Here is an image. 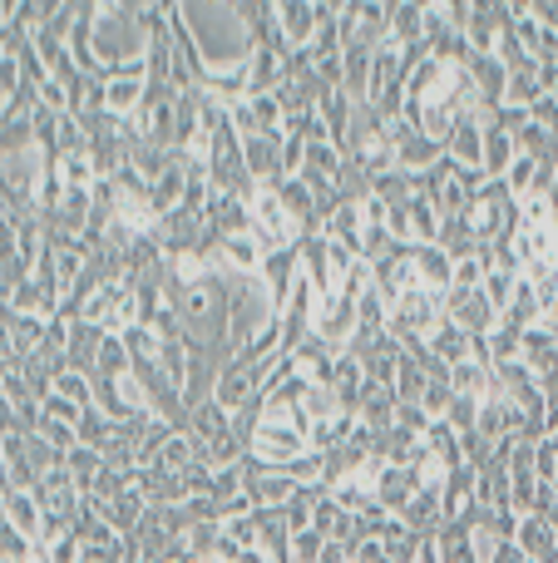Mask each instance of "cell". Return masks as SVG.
<instances>
[{
	"instance_id": "9c48e42d",
	"label": "cell",
	"mask_w": 558,
	"mask_h": 563,
	"mask_svg": "<svg viewBox=\"0 0 558 563\" xmlns=\"http://www.w3.org/2000/svg\"><path fill=\"white\" fill-rule=\"evenodd\" d=\"M104 465H109V460H104V450H99V445H85V440H79V445L65 455V470H69V475H75V485H79V489H85L89 479H94Z\"/></svg>"
},
{
	"instance_id": "3957f363",
	"label": "cell",
	"mask_w": 558,
	"mask_h": 563,
	"mask_svg": "<svg viewBox=\"0 0 558 563\" xmlns=\"http://www.w3.org/2000/svg\"><path fill=\"white\" fill-rule=\"evenodd\" d=\"M371 495H376V505H381V509L401 515V509L411 505L415 495H421V479H415V470H411V465H386L381 475H376Z\"/></svg>"
},
{
	"instance_id": "7c38bea8",
	"label": "cell",
	"mask_w": 558,
	"mask_h": 563,
	"mask_svg": "<svg viewBox=\"0 0 558 563\" xmlns=\"http://www.w3.org/2000/svg\"><path fill=\"white\" fill-rule=\"evenodd\" d=\"M40 435L49 440V445L59 450V455H69V450L79 445V426H69V420H55V416H40Z\"/></svg>"
},
{
	"instance_id": "277c9868",
	"label": "cell",
	"mask_w": 558,
	"mask_h": 563,
	"mask_svg": "<svg viewBox=\"0 0 558 563\" xmlns=\"http://www.w3.org/2000/svg\"><path fill=\"white\" fill-rule=\"evenodd\" d=\"M514 549H520L529 563H554L558 554V529L544 515H520V534H514Z\"/></svg>"
},
{
	"instance_id": "6da1fadb",
	"label": "cell",
	"mask_w": 558,
	"mask_h": 563,
	"mask_svg": "<svg viewBox=\"0 0 558 563\" xmlns=\"http://www.w3.org/2000/svg\"><path fill=\"white\" fill-rule=\"evenodd\" d=\"M306 430L302 426H292V420H263L257 426V435H253V445H247V455L257 460V465H292V460H302L306 455Z\"/></svg>"
},
{
	"instance_id": "8992f818",
	"label": "cell",
	"mask_w": 558,
	"mask_h": 563,
	"mask_svg": "<svg viewBox=\"0 0 558 563\" xmlns=\"http://www.w3.org/2000/svg\"><path fill=\"white\" fill-rule=\"evenodd\" d=\"M395 519H401L405 529H415V534H435V529L445 525V495L440 489H421Z\"/></svg>"
},
{
	"instance_id": "5bb4252c",
	"label": "cell",
	"mask_w": 558,
	"mask_h": 563,
	"mask_svg": "<svg viewBox=\"0 0 558 563\" xmlns=\"http://www.w3.org/2000/svg\"><path fill=\"white\" fill-rule=\"evenodd\" d=\"M326 549V534L322 529H297L292 534V563H316Z\"/></svg>"
},
{
	"instance_id": "2e32d148",
	"label": "cell",
	"mask_w": 558,
	"mask_h": 563,
	"mask_svg": "<svg viewBox=\"0 0 558 563\" xmlns=\"http://www.w3.org/2000/svg\"><path fill=\"white\" fill-rule=\"evenodd\" d=\"M243 563H277V559H272V554H263V549H253V554H247Z\"/></svg>"
},
{
	"instance_id": "52a82bcc",
	"label": "cell",
	"mask_w": 558,
	"mask_h": 563,
	"mask_svg": "<svg viewBox=\"0 0 558 563\" xmlns=\"http://www.w3.org/2000/svg\"><path fill=\"white\" fill-rule=\"evenodd\" d=\"M514 158H520V139H514L510 129L490 124V134H484V164H480L484 178H504Z\"/></svg>"
},
{
	"instance_id": "30bf717a",
	"label": "cell",
	"mask_w": 558,
	"mask_h": 563,
	"mask_svg": "<svg viewBox=\"0 0 558 563\" xmlns=\"http://www.w3.org/2000/svg\"><path fill=\"white\" fill-rule=\"evenodd\" d=\"M326 495H332L336 505L346 509V515H361V509H371V505H376L371 485H361V479H336V485H326Z\"/></svg>"
},
{
	"instance_id": "8fae6325",
	"label": "cell",
	"mask_w": 558,
	"mask_h": 563,
	"mask_svg": "<svg viewBox=\"0 0 558 563\" xmlns=\"http://www.w3.org/2000/svg\"><path fill=\"white\" fill-rule=\"evenodd\" d=\"M514 287H520V273H510V267H494V273L484 277V287H480V291L494 301V311L504 317V307L514 301Z\"/></svg>"
},
{
	"instance_id": "ba28073f",
	"label": "cell",
	"mask_w": 558,
	"mask_h": 563,
	"mask_svg": "<svg viewBox=\"0 0 558 563\" xmlns=\"http://www.w3.org/2000/svg\"><path fill=\"white\" fill-rule=\"evenodd\" d=\"M405 213H411V243H435V238H440V208L425 194H415L411 203H405Z\"/></svg>"
},
{
	"instance_id": "4fadbf2b",
	"label": "cell",
	"mask_w": 558,
	"mask_h": 563,
	"mask_svg": "<svg viewBox=\"0 0 558 563\" xmlns=\"http://www.w3.org/2000/svg\"><path fill=\"white\" fill-rule=\"evenodd\" d=\"M445 420H450L460 435H470V430H480V400L475 396H455L450 410H445Z\"/></svg>"
},
{
	"instance_id": "5b68a950",
	"label": "cell",
	"mask_w": 558,
	"mask_h": 563,
	"mask_svg": "<svg viewBox=\"0 0 558 563\" xmlns=\"http://www.w3.org/2000/svg\"><path fill=\"white\" fill-rule=\"evenodd\" d=\"M5 525L20 529V534H30V539L40 544V529H45V505H40L35 489L5 485Z\"/></svg>"
},
{
	"instance_id": "9a60e30c",
	"label": "cell",
	"mask_w": 558,
	"mask_h": 563,
	"mask_svg": "<svg viewBox=\"0 0 558 563\" xmlns=\"http://www.w3.org/2000/svg\"><path fill=\"white\" fill-rule=\"evenodd\" d=\"M223 534H227V539H237L243 549H257V509H253V515H233V519H223Z\"/></svg>"
},
{
	"instance_id": "7a4b0ae2",
	"label": "cell",
	"mask_w": 558,
	"mask_h": 563,
	"mask_svg": "<svg viewBox=\"0 0 558 563\" xmlns=\"http://www.w3.org/2000/svg\"><path fill=\"white\" fill-rule=\"evenodd\" d=\"M282 144H287V139H277V134H253V139H243L247 174H253L257 184H282V178H287V168H282Z\"/></svg>"
}]
</instances>
